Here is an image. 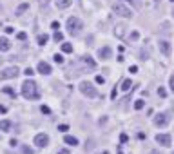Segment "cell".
Wrapping results in <instances>:
<instances>
[{
  "label": "cell",
  "instance_id": "obj_1",
  "mask_svg": "<svg viewBox=\"0 0 174 154\" xmlns=\"http://www.w3.org/2000/svg\"><path fill=\"white\" fill-rule=\"evenodd\" d=\"M22 96L27 100H38L40 98V89L33 80H26L22 83Z\"/></svg>",
  "mask_w": 174,
  "mask_h": 154
},
{
  "label": "cell",
  "instance_id": "obj_2",
  "mask_svg": "<svg viewBox=\"0 0 174 154\" xmlns=\"http://www.w3.org/2000/svg\"><path fill=\"white\" fill-rule=\"evenodd\" d=\"M83 24L80 18H76V16H71V18H67V29H69V33L71 35H78L80 31H82Z\"/></svg>",
  "mask_w": 174,
  "mask_h": 154
},
{
  "label": "cell",
  "instance_id": "obj_3",
  "mask_svg": "<svg viewBox=\"0 0 174 154\" xmlns=\"http://www.w3.org/2000/svg\"><path fill=\"white\" fill-rule=\"evenodd\" d=\"M80 91H82V94H85L87 98H96V96H98V91L94 89V85H92L91 82H82L80 83Z\"/></svg>",
  "mask_w": 174,
  "mask_h": 154
},
{
  "label": "cell",
  "instance_id": "obj_4",
  "mask_svg": "<svg viewBox=\"0 0 174 154\" xmlns=\"http://www.w3.org/2000/svg\"><path fill=\"white\" fill-rule=\"evenodd\" d=\"M113 11L116 13V15H122V16H125V18H131V16H133L131 9H129V7H125L123 4H114V6H113Z\"/></svg>",
  "mask_w": 174,
  "mask_h": 154
},
{
  "label": "cell",
  "instance_id": "obj_5",
  "mask_svg": "<svg viewBox=\"0 0 174 154\" xmlns=\"http://www.w3.org/2000/svg\"><path fill=\"white\" fill-rule=\"evenodd\" d=\"M16 74H18V69H16V67H7V69H4V71L0 72V80L16 78Z\"/></svg>",
  "mask_w": 174,
  "mask_h": 154
},
{
  "label": "cell",
  "instance_id": "obj_6",
  "mask_svg": "<svg viewBox=\"0 0 174 154\" xmlns=\"http://www.w3.org/2000/svg\"><path fill=\"white\" fill-rule=\"evenodd\" d=\"M167 123H169V114L167 113L156 114V118H154V125H156V127H165Z\"/></svg>",
  "mask_w": 174,
  "mask_h": 154
},
{
  "label": "cell",
  "instance_id": "obj_7",
  "mask_svg": "<svg viewBox=\"0 0 174 154\" xmlns=\"http://www.w3.org/2000/svg\"><path fill=\"white\" fill-rule=\"evenodd\" d=\"M35 145H38V147H47V145H49V136L44 134V133L36 134V136H35Z\"/></svg>",
  "mask_w": 174,
  "mask_h": 154
},
{
  "label": "cell",
  "instance_id": "obj_8",
  "mask_svg": "<svg viewBox=\"0 0 174 154\" xmlns=\"http://www.w3.org/2000/svg\"><path fill=\"white\" fill-rule=\"evenodd\" d=\"M156 142L160 145H163V147H171V134H158Z\"/></svg>",
  "mask_w": 174,
  "mask_h": 154
},
{
  "label": "cell",
  "instance_id": "obj_9",
  "mask_svg": "<svg viewBox=\"0 0 174 154\" xmlns=\"http://www.w3.org/2000/svg\"><path fill=\"white\" fill-rule=\"evenodd\" d=\"M98 56H100L102 60H109V58L113 56V49L105 45V47H102V49H98Z\"/></svg>",
  "mask_w": 174,
  "mask_h": 154
},
{
  "label": "cell",
  "instance_id": "obj_10",
  "mask_svg": "<svg viewBox=\"0 0 174 154\" xmlns=\"http://www.w3.org/2000/svg\"><path fill=\"white\" fill-rule=\"evenodd\" d=\"M160 51L163 53L165 56H169L171 54V44L167 40H160Z\"/></svg>",
  "mask_w": 174,
  "mask_h": 154
},
{
  "label": "cell",
  "instance_id": "obj_11",
  "mask_svg": "<svg viewBox=\"0 0 174 154\" xmlns=\"http://www.w3.org/2000/svg\"><path fill=\"white\" fill-rule=\"evenodd\" d=\"M38 72H42V74H51V65H49L47 62H40V63H38Z\"/></svg>",
  "mask_w": 174,
  "mask_h": 154
},
{
  "label": "cell",
  "instance_id": "obj_12",
  "mask_svg": "<svg viewBox=\"0 0 174 154\" xmlns=\"http://www.w3.org/2000/svg\"><path fill=\"white\" fill-rule=\"evenodd\" d=\"M11 49V44L6 36H0V51H9Z\"/></svg>",
  "mask_w": 174,
  "mask_h": 154
},
{
  "label": "cell",
  "instance_id": "obj_13",
  "mask_svg": "<svg viewBox=\"0 0 174 154\" xmlns=\"http://www.w3.org/2000/svg\"><path fill=\"white\" fill-rule=\"evenodd\" d=\"M125 29H127V27H125L123 24H118L116 29H114V35H116L118 38H123V36H125Z\"/></svg>",
  "mask_w": 174,
  "mask_h": 154
},
{
  "label": "cell",
  "instance_id": "obj_14",
  "mask_svg": "<svg viewBox=\"0 0 174 154\" xmlns=\"http://www.w3.org/2000/svg\"><path fill=\"white\" fill-rule=\"evenodd\" d=\"M73 4V0H56V7L58 9H67Z\"/></svg>",
  "mask_w": 174,
  "mask_h": 154
},
{
  "label": "cell",
  "instance_id": "obj_15",
  "mask_svg": "<svg viewBox=\"0 0 174 154\" xmlns=\"http://www.w3.org/2000/svg\"><path fill=\"white\" fill-rule=\"evenodd\" d=\"M9 129H11V122H9V120H2V122H0V131L7 133Z\"/></svg>",
  "mask_w": 174,
  "mask_h": 154
},
{
  "label": "cell",
  "instance_id": "obj_16",
  "mask_svg": "<svg viewBox=\"0 0 174 154\" xmlns=\"http://www.w3.org/2000/svg\"><path fill=\"white\" fill-rule=\"evenodd\" d=\"M63 142H65L67 145H78V140H76L74 136H65V138H63Z\"/></svg>",
  "mask_w": 174,
  "mask_h": 154
},
{
  "label": "cell",
  "instance_id": "obj_17",
  "mask_svg": "<svg viewBox=\"0 0 174 154\" xmlns=\"http://www.w3.org/2000/svg\"><path fill=\"white\" fill-rule=\"evenodd\" d=\"M26 9H29V4H27V2H24V4H20V6H18V9H16V15H22V13H24Z\"/></svg>",
  "mask_w": 174,
  "mask_h": 154
},
{
  "label": "cell",
  "instance_id": "obj_18",
  "mask_svg": "<svg viewBox=\"0 0 174 154\" xmlns=\"http://www.w3.org/2000/svg\"><path fill=\"white\" fill-rule=\"evenodd\" d=\"M131 87H133L131 80H123V83H122V91H129Z\"/></svg>",
  "mask_w": 174,
  "mask_h": 154
},
{
  "label": "cell",
  "instance_id": "obj_19",
  "mask_svg": "<svg viewBox=\"0 0 174 154\" xmlns=\"http://www.w3.org/2000/svg\"><path fill=\"white\" fill-rule=\"evenodd\" d=\"M47 40H49V36H47V35H40V36H38V44H40V45H45Z\"/></svg>",
  "mask_w": 174,
  "mask_h": 154
},
{
  "label": "cell",
  "instance_id": "obj_20",
  "mask_svg": "<svg viewBox=\"0 0 174 154\" xmlns=\"http://www.w3.org/2000/svg\"><path fill=\"white\" fill-rule=\"evenodd\" d=\"M62 51L63 53H73V45L71 44H62Z\"/></svg>",
  "mask_w": 174,
  "mask_h": 154
},
{
  "label": "cell",
  "instance_id": "obj_21",
  "mask_svg": "<svg viewBox=\"0 0 174 154\" xmlns=\"http://www.w3.org/2000/svg\"><path fill=\"white\" fill-rule=\"evenodd\" d=\"M143 100H136V102H134V109H136V111H140V109H143Z\"/></svg>",
  "mask_w": 174,
  "mask_h": 154
},
{
  "label": "cell",
  "instance_id": "obj_22",
  "mask_svg": "<svg viewBox=\"0 0 174 154\" xmlns=\"http://www.w3.org/2000/svg\"><path fill=\"white\" fill-rule=\"evenodd\" d=\"M53 38H54V42H62V40H63V35H62L60 31H56V33H54V36H53Z\"/></svg>",
  "mask_w": 174,
  "mask_h": 154
},
{
  "label": "cell",
  "instance_id": "obj_23",
  "mask_svg": "<svg viewBox=\"0 0 174 154\" xmlns=\"http://www.w3.org/2000/svg\"><path fill=\"white\" fill-rule=\"evenodd\" d=\"M22 154H33V151H31L27 145H22Z\"/></svg>",
  "mask_w": 174,
  "mask_h": 154
},
{
  "label": "cell",
  "instance_id": "obj_24",
  "mask_svg": "<svg viewBox=\"0 0 174 154\" xmlns=\"http://www.w3.org/2000/svg\"><path fill=\"white\" fill-rule=\"evenodd\" d=\"M54 62H56V63H62V62H63V56H62V54H54Z\"/></svg>",
  "mask_w": 174,
  "mask_h": 154
},
{
  "label": "cell",
  "instance_id": "obj_25",
  "mask_svg": "<svg viewBox=\"0 0 174 154\" xmlns=\"http://www.w3.org/2000/svg\"><path fill=\"white\" fill-rule=\"evenodd\" d=\"M158 94H160L162 98H165V96H167V91H165L163 87H160V89H158Z\"/></svg>",
  "mask_w": 174,
  "mask_h": 154
},
{
  "label": "cell",
  "instance_id": "obj_26",
  "mask_svg": "<svg viewBox=\"0 0 174 154\" xmlns=\"http://www.w3.org/2000/svg\"><path fill=\"white\" fill-rule=\"evenodd\" d=\"M96 83H105V78H103V76H100V74H98V76H96Z\"/></svg>",
  "mask_w": 174,
  "mask_h": 154
},
{
  "label": "cell",
  "instance_id": "obj_27",
  "mask_svg": "<svg viewBox=\"0 0 174 154\" xmlns=\"http://www.w3.org/2000/svg\"><path fill=\"white\" fill-rule=\"evenodd\" d=\"M4 92H7V94H11V96H15V91L9 89V87H4Z\"/></svg>",
  "mask_w": 174,
  "mask_h": 154
},
{
  "label": "cell",
  "instance_id": "obj_28",
  "mask_svg": "<svg viewBox=\"0 0 174 154\" xmlns=\"http://www.w3.org/2000/svg\"><path fill=\"white\" fill-rule=\"evenodd\" d=\"M16 36H18V40H26V38H27V35H26V33H18Z\"/></svg>",
  "mask_w": 174,
  "mask_h": 154
},
{
  "label": "cell",
  "instance_id": "obj_29",
  "mask_svg": "<svg viewBox=\"0 0 174 154\" xmlns=\"http://www.w3.org/2000/svg\"><path fill=\"white\" fill-rule=\"evenodd\" d=\"M127 140H129V136H127V134H122V136H120V142H122V143H125Z\"/></svg>",
  "mask_w": 174,
  "mask_h": 154
},
{
  "label": "cell",
  "instance_id": "obj_30",
  "mask_svg": "<svg viewBox=\"0 0 174 154\" xmlns=\"http://www.w3.org/2000/svg\"><path fill=\"white\" fill-rule=\"evenodd\" d=\"M42 113L49 114V113H51V109H49V107H45V105H42Z\"/></svg>",
  "mask_w": 174,
  "mask_h": 154
},
{
  "label": "cell",
  "instance_id": "obj_31",
  "mask_svg": "<svg viewBox=\"0 0 174 154\" xmlns=\"http://www.w3.org/2000/svg\"><path fill=\"white\" fill-rule=\"evenodd\" d=\"M51 27H53V29H56V31H58V29H60V24H58V22H53V24H51Z\"/></svg>",
  "mask_w": 174,
  "mask_h": 154
},
{
  "label": "cell",
  "instance_id": "obj_32",
  "mask_svg": "<svg viewBox=\"0 0 174 154\" xmlns=\"http://www.w3.org/2000/svg\"><path fill=\"white\" fill-rule=\"evenodd\" d=\"M26 74H27V76H33V74H35V72H33V69H31V67H27V69H26Z\"/></svg>",
  "mask_w": 174,
  "mask_h": 154
},
{
  "label": "cell",
  "instance_id": "obj_33",
  "mask_svg": "<svg viewBox=\"0 0 174 154\" xmlns=\"http://www.w3.org/2000/svg\"><path fill=\"white\" fill-rule=\"evenodd\" d=\"M67 129H69V127H67V125H60V127H58V131H62V133H65V131H67Z\"/></svg>",
  "mask_w": 174,
  "mask_h": 154
},
{
  "label": "cell",
  "instance_id": "obj_34",
  "mask_svg": "<svg viewBox=\"0 0 174 154\" xmlns=\"http://www.w3.org/2000/svg\"><path fill=\"white\" fill-rule=\"evenodd\" d=\"M171 89H172V92H174V76H171Z\"/></svg>",
  "mask_w": 174,
  "mask_h": 154
},
{
  "label": "cell",
  "instance_id": "obj_35",
  "mask_svg": "<svg viewBox=\"0 0 174 154\" xmlns=\"http://www.w3.org/2000/svg\"><path fill=\"white\" fill-rule=\"evenodd\" d=\"M40 4H42V6H47V4H49V0H40Z\"/></svg>",
  "mask_w": 174,
  "mask_h": 154
},
{
  "label": "cell",
  "instance_id": "obj_36",
  "mask_svg": "<svg viewBox=\"0 0 174 154\" xmlns=\"http://www.w3.org/2000/svg\"><path fill=\"white\" fill-rule=\"evenodd\" d=\"M149 154H162V152H158V151H153V152H149Z\"/></svg>",
  "mask_w": 174,
  "mask_h": 154
},
{
  "label": "cell",
  "instance_id": "obj_37",
  "mask_svg": "<svg viewBox=\"0 0 174 154\" xmlns=\"http://www.w3.org/2000/svg\"><path fill=\"white\" fill-rule=\"evenodd\" d=\"M58 154H65V151H62V152H58Z\"/></svg>",
  "mask_w": 174,
  "mask_h": 154
},
{
  "label": "cell",
  "instance_id": "obj_38",
  "mask_svg": "<svg viewBox=\"0 0 174 154\" xmlns=\"http://www.w3.org/2000/svg\"><path fill=\"white\" fill-rule=\"evenodd\" d=\"M102 154H109V152H102Z\"/></svg>",
  "mask_w": 174,
  "mask_h": 154
},
{
  "label": "cell",
  "instance_id": "obj_39",
  "mask_svg": "<svg viewBox=\"0 0 174 154\" xmlns=\"http://www.w3.org/2000/svg\"><path fill=\"white\" fill-rule=\"evenodd\" d=\"M127 2H133V0H127Z\"/></svg>",
  "mask_w": 174,
  "mask_h": 154
},
{
  "label": "cell",
  "instance_id": "obj_40",
  "mask_svg": "<svg viewBox=\"0 0 174 154\" xmlns=\"http://www.w3.org/2000/svg\"><path fill=\"white\" fill-rule=\"evenodd\" d=\"M0 63H2V58H0Z\"/></svg>",
  "mask_w": 174,
  "mask_h": 154
},
{
  "label": "cell",
  "instance_id": "obj_41",
  "mask_svg": "<svg viewBox=\"0 0 174 154\" xmlns=\"http://www.w3.org/2000/svg\"><path fill=\"white\" fill-rule=\"evenodd\" d=\"M156 2H160V0H156Z\"/></svg>",
  "mask_w": 174,
  "mask_h": 154
},
{
  "label": "cell",
  "instance_id": "obj_42",
  "mask_svg": "<svg viewBox=\"0 0 174 154\" xmlns=\"http://www.w3.org/2000/svg\"><path fill=\"white\" fill-rule=\"evenodd\" d=\"M171 2H174V0H171Z\"/></svg>",
  "mask_w": 174,
  "mask_h": 154
},
{
  "label": "cell",
  "instance_id": "obj_43",
  "mask_svg": "<svg viewBox=\"0 0 174 154\" xmlns=\"http://www.w3.org/2000/svg\"><path fill=\"white\" fill-rule=\"evenodd\" d=\"M118 154H122V152H118Z\"/></svg>",
  "mask_w": 174,
  "mask_h": 154
},
{
  "label": "cell",
  "instance_id": "obj_44",
  "mask_svg": "<svg viewBox=\"0 0 174 154\" xmlns=\"http://www.w3.org/2000/svg\"><path fill=\"white\" fill-rule=\"evenodd\" d=\"M172 15H174V11H172Z\"/></svg>",
  "mask_w": 174,
  "mask_h": 154
}]
</instances>
